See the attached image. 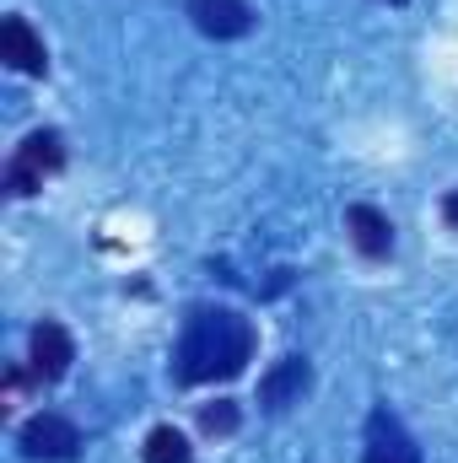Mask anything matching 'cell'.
I'll return each instance as SVG.
<instances>
[{
  "label": "cell",
  "mask_w": 458,
  "mask_h": 463,
  "mask_svg": "<svg viewBox=\"0 0 458 463\" xmlns=\"http://www.w3.org/2000/svg\"><path fill=\"white\" fill-rule=\"evenodd\" d=\"M189 16L211 38H243L253 27V5L248 0H189Z\"/></svg>",
  "instance_id": "cell-6"
},
{
  "label": "cell",
  "mask_w": 458,
  "mask_h": 463,
  "mask_svg": "<svg viewBox=\"0 0 458 463\" xmlns=\"http://www.w3.org/2000/svg\"><path fill=\"white\" fill-rule=\"evenodd\" d=\"M0 60L22 76H43L49 71V54H43V38L22 22V16H5L0 22Z\"/></svg>",
  "instance_id": "cell-5"
},
{
  "label": "cell",
  "mask_w": 458,
  "mask_h": 463,
  "mask_svg": "<svg viewBox=\"0 0 458 463\" xmlns=\"http://www.w3.org/2000/svg\"><path fill=\"white\" fill-rule=\"evenodd\" d=\"M200 426H205V431H232V426H237V410H232V404H211V410L200 415Z\"/></svg>",
  "instance_id": "cell-11"
},
{
  "label": "cell",
  "mask_w": 458,
  "mask_h": 463,
  "mask_svg": "<svg viewBox=\"0 0 458 463\" xmlns=\"http://www.w3.org/2000/svg\"><path fill=\"white\" fill-rule=\"evenodd\" d=\"M22 453L38 463H71L81 453V431L65 420V415H33L27 426H22Z\"/></svg>",
  "instance_id": "cell-3"
},
{
  "label": "cell",
  "mask_w": 458,
  "mask_h": 463,
  "mask_svg": "<svg viewBox=\"0 0 458 463\" xmlns=\"http://www.w3.org/2000/svg\"><path fill=\"white\" fill-rule=\"evenodd\" d=\"M345 227H350V242H356L367 259H388V248H394V227H388L383 211H372V205H350V211H345Z\"/></svg>",
  "instance_id": "cell-9"
},
{
  "label": "cell",
  "mask_w": 458,
  "mask_h": 463,
  "mask_svg": "<svg viewBox=\"0 0 458 463\" xmlns=\"http://www.w3.org/2000/svg\"><path fill=\"white\" fill-rule=\"evenodd\" d=\"M60 162H65V140L54 129H38V135H27L16 146V156L5 167V189L11 194H33V189H43L49 173H60Z\"/></svg>",
  "instance_id": "cell-2"
},
{
  "label": "cell",
  "mask_w": 458,
  "mask_h": 463,
  "mask_svg": "<svg viewBox=\"0 0 458 463\" xmlns=\"http://www.w3.org/2000/svg\"><path fill=\"white\" fill-rule=\"evenodd\" d=\"M367 463H421V448L388 410H372L367 420Z\"/></svg>",
  "instance_id": "cell-4"
},
{
  "label": "cell",
  "mask_w": 458,
  "mask_h": 463,
  "mask_svg": "<svg viewBox=\"0 0 458 463\" xmlns=\"http://www.w3.org/2000/svg\"><path fill=\"white\" fill-rule=\"evenodd\" d=\"M71 361H76V345H71V335L60 324H38L33 329V372L43 383H60L71 372Z\"/></svg>",
  "instance_id": "cell-7"
},
{
  "label": "cell",
  "mask_w": 458,
  "mask_h": 463,
  "mask_svg": "<svg viewBox=\"0 0 458 463\" xmlns=\"http://www.w3.org/2000/svg\"><path fill=\"white\" fill-rule=\"evenodd\" d=\"M308 383H313V366H308L302 355H286V361L259 383V399H264L270 410H286V404H302Z\"/></svg>",
  "instance_id": "cell-8"
},
{
  "label": "cell",
  "mask_w": 458,
  "mask_h": 463,
  "mask_svg": "<svg viewBox=\"0 0 458 463\" xmlns=\"http://www.w3.org/2000/svg\"><path fill=\"white\" fill-rule=\"evenodd\" d=\"M146 463H189V442H184V431L157 426V431L146 437Z\"/></svg>",
  "instance_id": "cell-10"
},
{
  "label": "cell",
  "mask_w": 458,
  "mask_h": 463,
  "mask_svg": "<svg viewBox=\"0 0 458 463\" xmlns=\"http://www.w3.org/2000/svg\"><path fill=\"white\" fill-rule=\"evenodd\" d=\"M178 377L184 383H222L253 361V324L232 307H195L178 340Z\"/></svg>",
  "instance_id": "cell-1"
}]
</instances>
